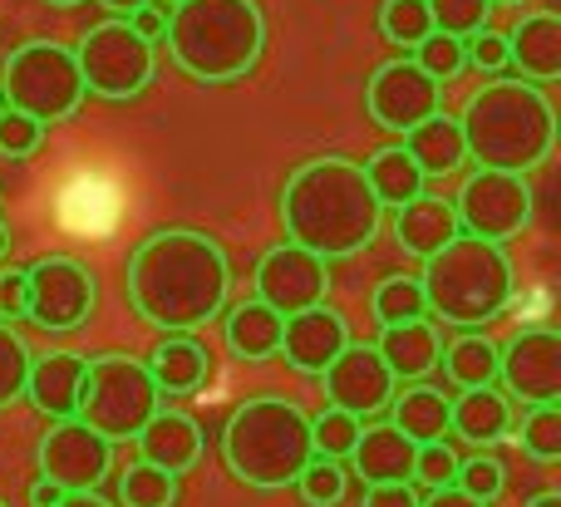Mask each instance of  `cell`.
Masks as SVG:
<instances>
[{
  "label": "cell",
  "mask_w": 561,
  "mask_h": 507,
  "mask_svg": "<svg viewBox=\"0 0 561 507\" xmlns=\"http://www.w3.org/2000/svg\"><path fill=\"white\" fill-rule=\"evenodd\" d=\"M232 262L222 242L193 227H168L128 256V301L158 331H193L227 311Z\"/></svg>",
  "instance_id": "1"
},
{
  "label": "cell",
  "mask_w": 561,
  "mask_h": 507,
  "mask_svg": "<svg viewBox=\"0 0 561 507\" xmlns=\"http://www.w3.org/2000/svg\"><path fill=\"white\" fill-rule=\"evenodd\" d=\"M379 217H385V207L369 187L365 163H355L345 153L310 158L280 187L286 242H300L306 252L325 256V262L365 252L379 237Z\"/></svg>",
  "instance_id": "2"
},
{
  "label": "cell",
  "mask_w": 561,
  "mask_h": 507,
  "mask_svg": "<svg viewBox=\"0 0 561 507\" xmlns=\"http://www.w3.org/2000/svg\"><path fill=\"white\" fill-rule=\"evenodd\" d=\"M463 143L478 168L533 173L557 148V108L533 79H493L463 108Z\"/></svg>",
  "instance_id": "3"
},
{
  "label": "cell",
  "mask_w": 561,
  "mask_h": 507,
  "mask_svg": "<svg viewBox=\"0 0 561 507\" xmlns=\"http://www.w3.org/2000/svg\"><path fill=\"white\" fill-rule=\"evenodd\" d=\"M168 55L197 84H232L266 49V15L256 0H178L168 10Z\"/></svg>",
  "instance_id": "4"
},
{
  "label": "cell",
  "mask_w": 561,
  "mask_h": 507,
  "mask_svg": "<svg viewBox=\"0 0 561 507\" xmlns=\"http://www.w3.org/2000/svg\"><path fill=\"white\" fill-rule=\"evenodd\" d=\"M419 286H424L428 315L458 325V331H478V325L497 321L513 301V266H507L503 242L458 232L434 256H424Z\"/></svg>",
  "instance_id": "5"
},
{
  "label": "cell",
  "mask_w": 561,
  "mask_h": 507,
  "mask_svg": "<svg viewBox=\"0 0 561 507\" xmlns=\"http://www.w3.org/2000/svg\"><path fill=\"white\" fill-rule=\"evenodd\" d=\"M222 459L232 469V479H242L247 488L272 493L296 483L300 469L316 459L306 410L280 400V394L247 400L222 429Z\"/></svg>",
  "instance_id": "6"
},
{
  "label": "cell",
  "mask_w": 561,
  "mask_h": 507,
  "mask_svg": "<svg viewBox=\"0 0 561 507\" xmlns=\"http://www.w3.org/2000/svg\"><path fill=\"white\" fill-rule=\"evenodd\" d=\"M89 89L79 74V59L59 39H30L5 59V79H0V104L15 114L35 118V124H69L84 108Z\"/></svg>",
  "instance_id": "7"
},
{
  "label": "cell",
  "mask_w": 561,
  "mask_h": 507,
  "mask_svg": "<svg viewBox=\"0 0 561 507\" xmlns=\"http://www.w3.org/2000/svg\"><path fill=\"white\" fill-rule=\"evenodd\" d=\"M158 384L134 355H94L79 390V419L108 443H128L158 414Z\"/></svg>",
  "instance_id": "8"
},
{
  "label": "cell",
  "mask_w": 561,
  "mask_h": 507,
  "mask_svg": "<svg viewBox=\"0 0 561 507\" xmlns=\"http://www.w3.org/2000/svg\"><path fill=\"white\" fill-rule=\"evenodd\" d=\"M79 74H84V89L108 104H128L138 99L158 74V49L128 25L124 15L99 20L75 49Z\"/></svg>",
  "instance_id": "9"
},
{
  "label": "cell",
  "mask_w": 561,
  "mask_h": 507,
  "mask_svg": "<svg viewBox=\"0 0 561 507\" xmlns=\"http://www.w3.org/2000/svg\"><path fill=\"white\" fill-rule=\"evenodd\" d=\"M458 232L483 237V242H513L533 217V187L527 173H503V168H478L454 197Z\"/></svg>",
  "instance_id": "10"
},
{
  "label": "cell",
  "mask_w": 561,
  "mask_h": 507,
  "mask_svg": "<svg viewBox=\"0 0 561 507\" xmlns=\"http://www.w3.org/2000/svg\"><path fill=\"white\" fill-rule=\"evenodd\" d=\"M25 321L49 335H69L94 315V272L75 256H39L25 266Z\"/></svg>",
  "instance_id": "11"
},
{
  "label": "cell",
  "mask_w": 561,
  "mask_h": 507,
  "mask_svg": "<svg viewBox=\"0 0 561 507\" xmlns=\"http://www.w3.org/2000/svg\"><path fill=\"white\" fill-rule=\"evenodd\" d=\"M35 459H39V479L59 483L65 493H89L108 479V469H114V443H108L104 434H94L75 414V419L49 424V434L39 439Z\"/></svg>",
  "instance_id": "12"
},
{
  "label": "cell",
  "mask_w": 561,
  "mask_h": 507,
  "mask_svg": "<svg viewBox=\"0 0 561 507\" xmlns=\"http://www.w3.org/2000/svg\"><path fill=\"white\" fill-rule=\"evenodd\" d=\"M365 108L379 128L409 134L414 124H424L428 114L444 108V84H438L434 74H424L414 59H389L365 84Z\"/></svg>",
  "instance_id": "13"
},
{
  "label": "cell",
  "mask_w": 561,
  "mask_h": 507,
  "mask_svg": "<svg viewBox=\"0 0 561 507\" xmlns=\"http://www.w3.org/2000/svg\"><path fill=\"white\" fill-rule=\"evenodd\" d=\"M325 296H330V262L306 252L300 242H280L256 262V301H266L280 315L320 306Z\"/></svg>",
  "instance_id": "14"
},
{
  "label": "cell",
  "mask_w": 561,
  "mask_h": 507,
  "mask_svg": "<svg viewBox=\"0 0 561 507\" xmlns=\"http://www.w3.org/2000/svg\"><path fill=\"white\" fill-rule=\"evenodd\" d=\"M320 380H325V400L335 404V410L355 414V419L389 410V400H394V390H399L385 355H379L375 345H355V341L320 370Z\"/></svg>",
  "instance_id": "15"
},
{
  "label": "cell",
  "mask_w": 561,
  "mask_h": 507,
  "mask_svg": "<svg viewBox=\"0 0 561 507\" xmlns=\"http://www.w3.org/2000/svg\"><path fill=\"white\" fill-rule=\"evenodd\" d=\"M497 380L507 384V400L557 404L561 400V335L557 331H523L507 350H497Z\"/></svg>",
  "instance_id": "16"
},
{
  "label": "cell",
  "mask_w": 561,
  "mask_h": 507,
  "mask_svg": "<svg viewBox=\"0 0 561 507\" xmlns=\"http://www.w3.org/2000/svg\"><path fill=\"white\" fill-rule=\"evenodd\" d=\"M345 345H350V321L320 301V306H306V311H290L286 321H280L276 355H286L290 370L320 375L340 350H345Z\"/></svg>",
  "instance_id": "17"
},
{
  "label": "cell",
  "mask_w": 561,
  "mask_h": 507,
  "mask_svg": "<svg viewBox=\"0 0 561 507\" xmlns=\"http://www.w3.org/2000/svg\"><path fill=\"white\" fill-rule=\"evenodd\" d=\"M84 370H89V355H75V350L30 355L25 394L35 400V410L49 414V419H75L79 390H84Z\"/></svg>",
  "instance_id": "18"
},
{
  "label": "cell",
  "mask_w": 561,
  "mask_h": 507,
  "mask_svg": "<svg viewBox=\"0 0 561 507\" xmlns=\"http://www.w3.org/2000/svg\"><path fill=\"white\" fill-rule=\"evenodd\" d=\"M134 443H138V453H144V463H153V469H163L178 479V473L197 469L207 439H203V429H197V419L158 404V414L134 434Z\"/></svg>",
  "instance_id": "19"
},
{
  "label": "cell",
  "mask_w": 561,
  "mask_h": 507,
  "mask_svg": "<svg viewBox=\"0 0 561 507\" xmlns=\"http://www.w3.org/2000/svg\"><path fill=\"white\" fill-rule=\"evenodd\" d=\"M507 65H517V79L533 84H552L561 79V15H523L517 30L507 35Z\"/></svg>",
  "instance_id": "20"
},
{
  "label": "cell",
  "mask_w": 561,
  "mask_h": 507,
  "mask_svg": "<svg viewBox=\"0 0 561 507\" xmlns=\"http://www.w3.org/2000/svg\"><path fill=\"white\" fill-rule=\"evenodd\" d=\"M448 434L468 439L473 449H493L513 434V404L507 394H497L493 384L483 390H458V400H448Z\"/></svg>",
  "instance_id": "21"
},
{
  "label": "cell",
  "mask_w": 561,
  "mask_h": 507,
  "mask_svg": "<svg viewBox=\"0 0 561 507\" xmlns=\"http://www.w3.org/2000/svg\"><path fill=\"white\" fill-rule=\"evenodd\" d=\"M148 375H153L158 394H197L213 375V355L203 341L183 331H168V341H158V350L148 355Z\"/></svg>",
  "instance_id": "22"
},
{
  "label": "cell",
  "mask_w": 561,
  "mask_h": 507,
  "mask_svg": "<svg viewBox=\"0 0 561 507\" xmlns=\"http://www.w3.org/2000/svg\"><path fill=\"white\" fill-rule=\"evenodd\" d=\"M375 350L385 355V365L394 370V380H424L428 370L438 365L444 355V335H438L434 321H399V325H385L375 341Z\"/></svg>",
  "instance_id": "23"
},
{
  "label": "cell",
  "mask_w": 561,
  "mask_h": 507,
  "mask_svg": "<svg viewBox=\"0 0 561 507\" xmlns=\"http://www.w3.org/2000/svg\"><path fill=\"white\" fill-rule=\"evenodd\" d=\"M414 453L419 443L404 439L394 424H375V429H359L350 459H355V473L365 483H409L414 479Z\"/></svg>",
  "instance_id": "24"
},
{
  "label": "cell",
  "mask_w": 561,
  "mask_h": 507,
  "mask_svg": "<svg viewBox=\"0 0 561 507\" xmlns=\"http://www.w3.org/2000/svg\"><path fill=\"white\" fill-rule=\"evenodd\" d=\"M394 237H399V246H404L409 256H434L438 246L458 237L454 203H444V197H428V193L409 197V203L399 207V217H394Z\"/></svg>",
  "instance_id": "25"
},
{
  "label": "cell",
  "mask_w": 561,
  "mask_h": 507,
  "mask_svg": "<svg viewBox=\"0 0 561 507\" xmlns=\"http://www.w3.org/2000/svg\"><path fill=\"white\" fill-rule=\"evenodd\" d=\"M404 148L409 158H414L419 168H424V177H438V173H458V168L468 163V143H463V124H458L454 114H428L424 124H414L404 134Z\"/></svg>",
  "instance_id": "26"
},
{
  "label": "cell",
  "mask_w": 561,
  "mask_h": 507,
  "mask_svg": "<svg viewBox=\"0 0 561 507\" xmlns=\"http://www.w3.org/2000/svg\"><path fill=\"white\" fill-rule=\"evenodd\" d=\"M280 321L286 315L272 311L266 301H242L227 311V345H232L237 360H272L280 345Z\"/></svg>",
  "instance_id": "27"
},
{
  "label": "cell",
  "mask_w": 561,
  "mask_h": 507,
  "mask_svg": "<svg viewBox=\"0 0 561 507\" xmlns=\"http://www.w3.org/2000/svg\"><path fill=\"white\" fill-rule=\"evenodd\" d=\"M394 410V429L414 443H434V439H448V394L434 390V384H414V390L389 400Z\"/></svg>",
  "instance_id": "28"
},
{
  "label": "cell",
  "mask_w": 561,
  "mask_h": 507,
  "mask_svg": "<svg viewBox=\"0 0 561 507\" xmlns=\"http://www.w3.org/2000/svg\"><path fill=\"white\" fill-rule=\"evenodd\" d=\"M365 177H369V187H375L379 207H404L409 197H419V193H424V183H428L424 168L409 158L404 143L379 148V153L365 163Z\"/></svg>",
  "instance_id": "29"
},
{
  "label": "cell",
  "mask_w": 561,
  "mask_h": 507,
  "mask_svg": "<svg viewBox=\"0 0 561 507\" xmlns=\"http://www.w3.org/2000/svg\"><path fill=\"white\" fill-rule=\"evenodd\" d=\"M438 365H444L454 390H483V384L497 380V345L488 341V335H458V341L438 355Z\"/></svg>",
  "instance_id": "30"
},
{
  "label": "cell",
  "mask_w": 561,
  "mask_h": 507,
  "mask_svg": "<svg viewBox=\"0 0 561 507\" xmlns=\"http://www.w3.org/2000/svg\"><path fill=\"white\" fill-rule=\"evenodd\" d=\"M369 306H375L379 325H399V321H419V315H428L419 276H385V281L375 286V301Z\"/></svg>",
  "instance_id": "31"
},
{
  "label": "cell",
  "mask_w": 561,
  "mask_h": 507,
  "mask_svg": "<svg viewBox=\"0 0 561 507\" xmlns=\"http://www.w3.org/2000/svg\"><path fill=\"white\" fill-rule=\"evenodd\" d=\"M118 503L124 507H173L178 503V479L138 459L134 469L118 479Z\"/></svg>",
  "instance_id": "32"
},
{
  "label": "cell",
  "mask_w": 561,
  "mask_h": 507,
  "mask_svg": "<svg viewBox=\"0 0 561 507\" xmlns=\"http://www.w3.org/2000/svg\"><path fill=\"white\" fill-rule=\"evenodd\" d=\"M379 30H385L389 45L414 49L419 39L434 30V15H428V0H385L379 5Z\"/></svg>",
  "instance_id": "33"
},
{
  "label": "cell",
  "mask_w": 561,
  "mask_h": 507,
  "mask_svg": "<svg viewBox=\"0 0 561 507\" xmlns=\"http://www.w3.org/2000/svg\"><path fill=\"white\" fill-rule=\"evenodd\" d=\"M25 375H30V345L10 321H0V410L25 400Z\"/></svg>",
  "instance_id": "34"
},
{
  "label": "cell",
  "mask_w": 561,
  "mask_h": 507,
  "mask_svg": "<svg viewBox=\"0 0 561 507\" xmlns=\"http://www.w3.org/2000/svg\"><path fill=\"white\" fill-rule=\"evenodd\" d=\"M414 65L424 69V74H434L438 84H444V79H454L458 69L468 65V49H463V39H458V35H444V30H428V35L414 45Z\"/></svg>",
  "instance_id": "35"
},
{
  "label": "cell",
  "mask_w": 561,
  "mask_h": 507,
  "mask_svg": "<svg viewBox=\"0 0 561 507\" xmlns=\"http://www.w3.org/2000/svg\"><path fill=\"white\" fill-rule=\"evenodd\" d=\"M296 488H300V503L306 507H335L345 498V469H340V459H320L316 453V459L300 469Z\"/></svg>",
  "instance_id": "36"
},
{
  "label": "cell",
  "mask_w": 561,
  "mask_h": 507,
  "mask_svg": "<svg viewBox=\"0 0 561 507\" xmlns=\"http://www.w3.org/2000/svg\"><path fill=\"white\" fill-rule=\"evenodd\" d=\"M355 439H359V419L345 410H335V404H330L320 419H310V443H316L320 459H350Z\"/></svg>",
  "instance_id": "37"
},
{
  "label": "cell",
  "mask_w": 561,
  "mask_h": 507,
  "mask_svg": "<svg viewBox=\"0 0 561 507\" xmlns=\"http://www.w3.org/2000/svg\"><path fill=\"white\" fill-rule=\"evenodd\" d=\"M523 449L542 463L561 459V410L557 404H533V414L523 419Z\"/></svg>",
  "instance_id": "38"
},
{
  "label": "cell",
  "mask_w": 561,
  "mask_h": 507,
  "mask_svg": "<svg viewBox=\"0 0 561 507\" xmlns=\"http://www.w3.org/2000/svg\"><path fill=\"white\" fill-rule=\"evenodd\" d=\"M488 10H493V0H428V15H434V30H444V35H478V30L488 25Z\"/></svg>",
  "instance_id": "39"
},
{
  "label": "cell",
  "mask_w": 561,
  "mask_h": 507,
  "mask_svg": "<svg viewBox=\"0 0 561 507\" xmlns=\"http://www.w3.org/2000/svg\"><path fill=\"white\" fill-rule=\"evenodd\" d=\"M454 483L468 493V498L493 503V498H503V488H507V469L493 459V453H478V459L458 463V479Z\"/></svg>",
  "instance_id": "40"
},
{
  "label": "cell",
  "mask_w": 561,
  "mask_h": 507,
  "mask_svg": "<svg viewBox=\"0 0 561 507\" xmlns=\"http://www.w3.org/2000/svg\"><path fill=\"white\" fill-rule=\"evenodd\" d=\"M414 479L428 483V488H448V483L458 479V453L448 449L444 439L419 443V453H414Z\"/></svg>",
  "instance_id": "41"
},
{
  "label": "cell",
  "mask_w": 561,
  "mask_h": 507,
  "mask_svg": "<svg viewBox=\"0 0 561 507\" xmlns=\"http://www.w3.org/2000/svg\"><path fill=\"white\" fill-rule=\"evenodd\" d=\"M39 138H45V124L15 114V108H0V153L5 158H30L39 148Z\"/></svg>",
  "instance_id": "42"
},
{
  "label": "cell",
  "mask_w": 561,
  "mask_h": 507,
  "mask_svg": "<svg viewBox=\"0 0 561 507\" xmlns=\"http://www.w3.org/2000/svg\"><path fill=\"white\" fill-rule=\"evenodd\" d=\"M463 49H468V65L488 69V74L507 69V35H493L488 25L478 30V35H468V39H463Z\"/></svg>",
  "instance_id": "43"
},
{
  "label": "cell",
  "mask_w": 561,
  "mask_h": 507,
  "mask_svg": "<svg viewBox=\"0 0 561 507\" xmlns=\"http://www.w3.org/2000/svg\"><path fill=\"white\" fill-rule=\"evenodd\" d=\"M25 272H0V321H25Z\"/></svg>",
  "instance_id": "44"
},
{
  "label": "cell",
  "mask_w": 561,
  "mask_h": 507,
  "mask_svg": "<svg viewBox=\"0 0 561 507\" xmlns=\"http://www.w3.org/2000/svg\"><path fill=\"white\" fill-rule=\"evenodd\" d=\"M128 25H134L148 45H158V39H163V30H168V0H144V5L128 15Z\"/></svg>",
  "instance_id": "45"
},
{
  "label": "cell",
  "mask_w": 561,
  "mask_h": 507,
  "mask_svg": "<svg viewBox=\"0 0 561 507\" xmlns=\"http://www.w3.org/2000/svg\"><path fill=\"white\" fill-rule=\"evenodd\" d=\"M359 507H419V493L409 483H369Z\"/></svg>",
  "instance_id": "46"
},
{
  "label": "cell",
  "mask_w": 561,
  "mask_h": 507,
  "mask_svg": "<svg viewBox=\"0 0 561 507\" xmlns=\"http://www.w3.org/2000/svg\"><path fill=\"white\" fill-rule=\"evenodd\" d=\"M419 507H488V503H478V498H468L458 483H448V488H434V498L428 503H419Z\"/></svg>",
  "instance_id": "47"
},
{
  "label": "cell",
  "mask_w": 561,
  "mask_h": 507,
  "mask_svg": "<svg viewBox=\"0 0 561 507\" xmlns=\"http://www.w3.org/2000/svg\"><path fill=\"white\" fill-rule=\"evenodd\" d=\"M59 498H65V488H59V483H49V479H39L35 488H30V507H55Z\"/></svg>",
  "instance_id": "48"
},
{
  "label": "cell",
  "mask_w": 561,
  "mask_h": 507,
  "mask_svg": "<svg viewBox=\"0 0 561 507\" xmlns=\"http://www.w3.org/2000/svg\"><path fill=\"white\" fill-rule=\"evenodd\" d=\"M55 507H108L104 498H99V493L94 488H89V493H65V498H59Z\"/></svg>",
  "instance_id": "49"
},
{
  "label": "cell",
  "mask_w": 561,
  "mask_h": 507,
  "mask_svg": "<svg viewBox=\"0 0 561 507\" xmlns=\"http://www.w3.org/2000/svg\"><path fill=\"white\" fill-rule=\"evenodd\" d=\"M99 5H108V10H114V15H134V10L144 5V0H99Z\"/></svg>",
  "instance_id": "50"
},
{
  "label": "cell",
  "mask_w": 561,
  "mask_h": 507,
  "mask_svg": "<svg viewBox=\"0 0 561 507\" xmlns=\"http://www.w3.org/2000/svg\"><path fill=\"white\" fill-rule=\"evenodd\" d=\"M527 507H561V493H537Z\"/></svg>",
  "instance_id": "51"
},
{
  "label": "cell",
  "mask_w": 561,
  "mask_h": 507,
  "mask_svg": "<svg viewBox=\"0 0 561 507\" xmlns=\"http://www.w3.org/2000/svg\"><path fill=\"white\" fill-rule=\"evenodd\" d=\"M0 256H10V227L0 222Z\"/></svg>",
  "instance_id": "52"
},
{
  "label": "cell",
  "mask_w": 561,
  "mask_h": 507,
  "mask_svg": "<svg viewBox=\"0 0 561 507\" xmlns=\"http://www.w3.org/2000/svg\"><path fill=\"white\" fill-rule=\"evenodd\" d=\"M49 5H59V10H75V5H84V0H49Z\"/></svg>",
  "instance_id": "53"
},
{
  "label": "cell",
  "mask_w": 561,
  "mask_h": 507,
  "mask_svg": "<svg viewBox=\"0 0 561 507\" xmlns=\"http://www.w3.org/2000/svg\"><path fill=\"white\" fill-rule=\"evenodd\" d=\"M493 5H517V0H493Z\"/></svg>",
  "instance_id": "54"
},
{
  "label": "cell",
  "mask_w": 561,
  "mask_h": 507,
  "mask_svg": "<svg viewBox=\"0 0 561 507\" xmlns=\"http://www.w3.org/2000/svg\"><path fill=\"white\" fill-rule=\"evenodd\" d=\"M168 5H178V0H168Z\"/></svg>",
  "instance_id": "55"
},
{
  "label": "cell",
  "mask_w": 561,
  "mask_h": 507,
  "mask_svg": "<svg viewBox=\"0 0 561 507\" xmlns=\"http://www.w3.org/2000/svg\"><path fill=\"white\" fill-rule=\"evenodd\" d=\"M0 507H10V503H0Z\"/></svg>",
  "instance_id": "56"
},
{
  "label": "cell",
  "mask_w": 561,
  "mask_h": 507,
  "mask_svg": "<svg viewBox=\"0 0 561 507\" xmlns=\"http://www.w3.org/2000/svg\"><path fill=\"white\" fill-rule=\"evenodd\" d=\"M0 108H5V104H0Z\"/></svg>",
  "instance_id": "57"
}]
</instances>
